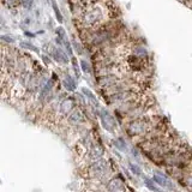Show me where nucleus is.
<instances>
[{"label": "nucleus", "mask_w": 192, "mask_h": 192, "mask_svg": "<svg viewBox=\"0 0 192 192\" xmlns=\"http://www.w3.org/2000/svg\"><path fill=\"white\" fill-rule=\"evenodd\" d=\"M1 39H3L4 41H7L9 43H13V42H15V40H13L12 37H9V36H3Z\"/></svg>", "instance_id": "5701e85b"}, {"label": "nucleus", "mask_w": 192, "mask_h": 192, "mask_svg": "<svg viewBox=\"0 0 192 192\" xmlns=\"http://www.w3.org/2000/svg\"><path fill=\"white\" fill-rule=\"evenodd\" d=\"M144 180H145V185H147L151 191H154V192H162V191H160L155 185H153V184H151V180H149L148 178H145Z\"/></svg>", "instance_id": "2eb2a0df"}, {"label": "nucleus", "mask_w": 192, "mask_h": 192, "mask_svg": "<svg viewBox=\"0 0 192 192\" xmlns=\"http://www.w3.org/2000/svg\"><path fill=\"white\" fill-rule=\"evenodd\" d=\"M86 123V118H85V114L83 113V111L80 108H76L66 119H65V126L66 127H80L83 126L84 124Z\"/></svg>", "instance_id": "39448f33"}, {"label": "nucleus", "mask_w": 192, "mask_h": 192, "mask_svg": "<svg viewBox=\"0 0 192 192\" xmlns=\"http://www.w3.org/2000/svg\"><path fill=\"white\" fill-rule=\"evenodd\" d=\"M53 9H54V12H55V15H57V18H58V21L61 23L63 22V16H61V13H60V11H59V9L57 7V4L53 1Z\"/></svg>", "instance_id": "dca6fc26"}, {"label": "nucleus", "mask_w": 192, "mask_h": 192, "mask_svg": "<svg viewBox=\"0 0 192 192\" xmlns=\"http://www.w3.org/2000/svg\"><path fill=\"white\" fill-rule=\"evenodd\" d=\"M21 46H22V47H24V48H28V49H30V51L39 52V49H37L35 46H33L31 43H28V42H22V43H21Z\"/></svg>", "instance_id": "f3484780"}, {"label": "nucleus", "mask_w": 192, "mask_h": 192, "mask_svg": "<svg viewBox=\"0 0 192 192\" xmlns=\"http://www.w3.org/2000/svg\"><path fill=\"white\" fill-rule=\"evenodd\" d=\"M156 121H157V118L153 115H145L142 118L126 120L125 132L130 138L137 139V142H139L153 131Z\"/></svg>", "instance_id": "7ed1b4c3"}, {"label": "nucleus", "mask_w": 192, "mask_h": 192, "mask_svg": "<svg viewBox=\"0 0 192 192\" xmlns=\"http://www.w3.org/2000/svg\"><path fill=\"white\" fill-rule=\"evenodd\" d=\"M57 34H58V37H60L61 40H63V39H65V30H64L61 27L57 29Z\"/></svg>", "instance_id": "6ab92c4d"}, {"label": "nucleus", "mask_w": 192, "mask_h": 192, "mask_svg": "<svg viewBox=\"0 0 192 192\" xmlns=\"http://www.w3.org/2000/svg\"><path fill=\"white\" fill-rule=\"evenodd\" d=\"M64 86L66 88L67 91H73L76 89V83L73 80V78L70 76V74H66L65 76V79H64Z\"/></svg>", "instance_id": "9b49d317"}, {"label": "nucleus", "mask_w": 192, "mask_h": 192, "mask_svg": "<svg viewBox=\"0 0 192 192\" xmlns=\"http://www.w3.org/2000/svg\"><path fill=\"white\" fill-rule=\"evenodd\" d=\"M52 57H53V59H54L58 64H67V63H68L67 55H66L60 48H54V49L52 51Z\"/></svg>", "instance_id": "1a4fd4ad"}, {"label": "nucleus", "mask_w": 192, "mask_h": 192, "mask_svg": "<svg viewBox=\"0 0 192 192\" xmlns=\"http://www.w3.org/2000/svg\"><path fill=\"white\" fill-rule=\"evenodd\" d=\"M21 4H22L24 7H30L31 4H33V1H31V0H21Z\"/></svg>", "instance_id": "412c9836"}, {"label": "nucleus", "mask_w": 192, "mask_h": 192, "mask_svg": "<svg viewBox=\"0 0 192 192\" xmlns=\"http://www.w3.org/2000/svg\"><path fill=\"white\" fill-rule=\"evenodd\" d=\"M114 145H115L119 150H121V151H127L126 142H125V139H124V138H121V137H119V138L114 139Z\"/></svg>", "instance_id": "f8f14e48"}, {"label": "nucleus", "mask_w": 192, "mask_h": 192, "mask_svg": "<svg viewBox=\"0 0 192 192\" xmlns=\"http://www.w3.org/2000/svg\"><path fill=\"white\" fill-rule=\"evenodd\" d=\"M78 173L83 180H100L106 184L115 175L112 163L106 157L90 163L88 167L78 170Z\"/></svg>", "instance_id": "f03ea898"}, {"label": "nucleus", "mask_w": 192, "mask_h": 192, "mask_svg": "<svg viewBox=\"0 0 192 192\" xmlns=\"http://www.w3.org/2000/svg\"><path fill=\"white\" fill-rule=\"evenodd\" d=\"M77 108L76 101L73 97H64L63 101L60 102L59 109H58V115L55 119V125H60L61 121H65V119Z\"/></svg>", "instance_id": "20e7f679"}, {"label": "nucleus", "mask_w": 192, "mask_h": 192, "mask_svg": "<svg viewBox=\"0 0 192 192\" xmlns=\"http://www.w3.org/2000/svg\"><path fill=\"white\" fill-rule=\"evenodd\" d=\"M153 180L154 181H156L161 187H163V188H167V190H174V185H173V182L167 178V176H164V175H162V174H154V176H153Z\"/></svg>", "instance_id": "6e6552de"}, {"label": "nucleus", "mask_w": 192, "mask_h": 192, "mask_svg": "<svg viewBox=\"0 0 192 192\" xmlns=\"http://www.w3.org/2000/svg\"><path fill=\"white\" fill-rule=\"evenodd\" d=\"M106 191L107 192H129V188L125 184V181L123 180L121 176L119 175H114L106 186Z\"/></svg>", "instance_id": "0eeeda50"}, {"label": "nucleus", "mask_w": 192, "mask_h": 192, "mask_svg": "<svg viewBox=\"0 0 192 192\" xmlns=\"http://www.w3.org/2000/svg\"><path fill=\"white\" fill-rule=\"evenodd\" d=\"M82 92L86 96V97L89 99V101L94 105V107L96 108V107H99V101H97V99H96V96L89 90V89H86V88H82Z\"/></svg>", "instance_id": "9d476101"}, {"label": "nucleus", "mask_w": 192, "mask_h": 192, "mask_svg": "<svg viewBox=\"0 0 192 192\" xmlns=\"http://www.w3.org/2000/svg\"><path fill=\"white\" fill-rule=\"evenodd\" d=\"M80 67H82V70H83L85 73H88V74H90V73L92 72V68H91L90 64H89L86 60H80Z\"/></svg>", "instance_id": "ddd939ff"}, {"label": "nucleus", "mask_w": 192, "mask_h": 192, "mask_svg": "<svg viewBox=\"0 0 192 192\" xmlns=\"http://www.w3.org/2000/svg\"><path fill=\"white\" fill-rule=\"evenodd\" d=\"M72 64H73V70H74V72H76V76L79 77V70H78V65H77L76 58H72Z\"/></svg>", "instance_id": "a211bd4d"}, {"label": "nucleus", "mask_w": 192, "mask_h": 192, "mask_svg": "<svg viewBox=\"0 0 192 192\" xmlns=\"http://www.w3.org/2000/svg\"><path fill=\"white\" fill-rule=\"evenodd\" d=\"M130 169H131V172H132L135 175H141V174H142V170H141L139 166H137V164H135V163H130Z\"/></svg>", "instance_id": "4468645a"}, {"label": "nucleus", "mask_w": 192, "mask_h": 192, "mask_svg": "<svg viewBox=\"0 0 192 192\" xmlns=\"http://www.w3.org/2000/svg\"><path fill=\"white\" fill-rule=\"evenodd\" d=\"M73 47H74V49L77 51V53H78V54H82V53H83L82 46H80L79 43H77V41H73Z\"/></svg>", "instance_id": "aec40b11"}, {"label": "nucleus", "mask_w": 192, "mask_h": 192, "mask_svg": "<svg viewBox=\"0 0 192 192\" xmlns=\"http://www.w3.org/2000/svg\"><path fill=\"white\" fill-rule=\"evenodd\" d=\"M64 45H65V47H66V51H67L68 55H72V49H71V46H70V43H68L67 41H65V42H64Z\"/></svg>", "instance_id": "4be33fe9"}, {"label": "nucleus", "mask_w": 192, "mask_h": 192, "mask_svg": "<svg viewBox=\"0 0 192 192\" xmlns=\"http://www.w3.org/2000/svg\"><path fill=\"white\" fill-rule=\"evenodd\" d=\"M117 6L112 0H100L89 5L80 16L77 17V24L80 30H94L114 19Z\"/></svg>", "instance_id": "f257e3e1"}, {"label": "nucleus", "mask_w": 192, "mask_h": 192, "mask_svg": "<svg viewBox=\"0 0 192 192\" xmlns=\"http://www.w3.org/2000/svg\"><path fill=\"white\" fill-rule=\"evenodd\" d=\"M99 117H100L102 127L106 131H108L109 133H114L117 131L118 123H117V119L113 114H111L107 109H101V112L99 113Z\"/></svg>", "instance_id": "423d86ee"}]
</instances>
